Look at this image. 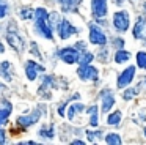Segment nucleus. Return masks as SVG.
<instances>
[{
	"label": "nucleus",
	"instance_id": "obj_1",
	"mask_svg": "<svg viewBox=\"0 0 146 145\" xmlns=\"http://www.w3.org/2000/svg\"><path fill=\"white\" fill-rule=\"evenodd\" d=\"M47 11L44 8H38L36 9V27H38V32H41V35H44L47 40L52 38V32H50V25L47 22Z\"/></svg>",
	"mask_w": 146,
	"mask_h": 145
},
{
	"label": "nucleus",
	"instance_id": "obj_2",
	"mask_svg": "<svg viewBox=\"0 0 146 145\" xmlns=\"http://www.w3.org/2000/svg\"><path fill=\"white\" fill-rule=\"evenodd\" d=\"M113 24H115V27H116V30L126 32L127 28H129V16H127V13H124V11L115 13Z\"/></svg>",
	"mask_w": 146,
	"mask_h": 145
},
{
	"label": "nucleus",
	"instance_id": "obj_3",
	"mask_svg": "<svg viewBox=\"0 0 146 145\" xmlns=\"http://www.w3.org/2000/svg\"><path fill=\"white\" fill-rule=\"evenodd\" d=\"M79 76L83 81H96L98 79V69L93 68L91 65H85L79 68Z\"/></svg>",
	"mask_w": 146,
	"mask_h": 145
},
{
	"label": "nucleus",
	"instance_id": "obj_4",
	"mask_svg": "<svg viewBox=\"0 0 146 145\" xmlns=\"http://www.w3.org/2000/svg\"><path fill=\"white\" fill-rule=\"evenodd\" d=\"M90 41L93 44H105L107 38H105V35L101 32V28L98 25H91L90 27Z\"/></svg>",
	"mask_w": 146,
	"mask_h": 145
},
{
	"label": "nucleus",
	"instance_id": "obj_5",
	"mask_svg": "<svg viewBox=\"0 0 146 145\" xmlns=\"http://www.w3.org/2000/svg\"><path fill=\"white\" fill-rule=\"evenodd\" d=\"M133 74H135V68H133V66H129L127 69H124V71L121 72V76L118 77V87L123 88V87H126V85H129L133 79Z\"/></svg>",
	"mask_w": 146,
	"mask_h": 145
},
{
	"label": "nucleus",
	"instance_id": "obj_6",
	"mask_svg": "<svg viewBox=\"0 0 146 145\" xmlns=\"http://www.w3.org/2000/svg\"><path fill=\"white\" fill-rule=\"evenodd\" d=\"M60 57L63 62L66 63H76L77 60L80 58L79 52H77L76 49H72V47H66V49H61L60 50Z\"/></svg>",
	"mask_w": 146,
	"mask_h": 145
},
{
	"label": "nucleus",
	"instance_id": "obj_7",
	"mask_svg": "<svg viewBox=\"0 0 146 145\" xmlns=\"http://www.w3.org/2000/svg\"><path fill=\"white\" fill-rule=\"evenodd\" d=\"M91 8H93V14L96 17H102L107 13V0H93Z\"/></svg>",
	"mask_w": 146,
	"mask_h": 145
},
{
	"label": "nucleus",
	"instance_id": "obj_8",
	"mask_svg": "<svg viewBox=\"0 0 146 145\" xmlns=\"http://www.w3.org/2000/svg\"><path fill=\"white\" fill-rule=\"evenodd\" d=\"M58 32H60V36L63 38V40H66V38H69L72 33H76L77 28H74L68 21H61L60 22V27H58Z\"/></svg>",
	"mask_w": 146,
	"mask_h": 145
},
{
	"label": "nucleus",
	"instance_id": "obj_9",
	"mask_svg": "<svg viewBox=\"0 0 146 145\" xmlns=\"http://www.w3.org/2000/svg\"><path fill=\"white\" fill-rule=\"evenodd\" d=\"M42 66L36 65L35 62H27L25 65V72H27V77L30 79V81H35L36 79V71H42Z\"/></svg>",
	"mask_w": 146,
	"mask_h": 145
},
{
	"label": "nucleus",
	"instance_id": "obj_10",
	"mask_svg": "<svg viewBox=\"0 0 146 145\" xmlns=\"http://www.w3.org/2000/svg\"><path fill=\"white\" fill-rule=\"evenodd\" d=\"M7 40H8V43H10L11 46H13L14 49H16V50H22V47H24V43H22V40H21V38L17 36V35L8 33Z\"/></svg>",
	"mask_w": 146,
	"mask_h": 145
},
{
	"label": "nucleus",
	"instance_id": "obj_11",
	"mask_svg": "<svg viewBox=\"0 0 146 145\" xmlns=\"http://www.w3.org/2000/svg\"><path fill=\"white\" fill-rule=\"evenodd\" d=\"M38 113H33V115H25V117H19L17 118V123H19L21 126H30L33 125V123L38 122Z\"/></svg>",
	"mask_w": 146,
	"mask_h": 145
},
{
	"label": "nucleus",
	"instance_id": "obj_12",
	"mask_svg": "<svg viewBox=\"0 0 146 145\" xmlns=\"http://www.w3.org/2000/svg\"><path fill=\"white\" fill-rule=\"evenodd\" d=\"M10 112H11V104L8 103H5V109H3V104H0V126L3 125L5 122H7V118H8V115H10Z\"/></svg>",
	"mask_w": 146,
	"mask_h": 145
},
{
	"label": "nucleus",
	"instance_id": "obj_13",
	"mask_svg": "<svg viewBox=\"0 0 146 145\" xmlns=\"http://www.w3.org/2000/svg\"><path fill=\"white\" fill-rule=\"evenodd\" d=\"M129 58H130V52L123 50V49L116 50V55H115V62L116 63H124V62H127Z\"/></svg>",
	"mask_w": 146,
	"mask_h": 145
},
{
	"label": "nucleus",
	"instance_id": "obj_14",
	"mask_svg": "<svg viewBox=\"0 0 146 145\" xmlns=\"http://www.w3.org/2000/svg\"><path fill=\"white\" fill-rule=\"evenodd\" d=\"M58 2L61 3V6H63L64 11H69V9H72L76 5H79L80 0H58Z\"/></svg>",
	"mask_w": 146,
	"mask_h": 145
},
{
	"label": "nucleus",
	"instance_id": "obj_15",
	"mask_svg": "<svg viewBox=\"0 0 146 145\" xmlns=\"http://www.w3.org/2000/svg\"><path fill=\"white\" fill-rule=\"evenodd\" d=\"M113 104H115V98L111 96V95H108V96L104 98V101H102V110H104V112H108Z\"/></svg>",
	"mask_w": 146,
	"mask_h": 145
},
{
	"label": "nucleus",
	"instance_id": "obj_16",
	"mask_svg": "<svg viewBox=\"0 0 146 145\" xmlns=\"http://www.w3.org/2000/svg\"><path fill=\"white\" fill-rule=\"evenodd\" d=\"M143 28H145V21H143V19H138V22H137L135 28H133V36H135V38H141Z\"/></svg>",
	"mask_w": 146,
	"mask_h": 145
},
{
	"label": "nucleus",
	"instance_id": "obj_17",
	"mask_svg": "<svg viewBox=\"0 0 146 145\" xmlns=\"http://www.w3.org/2000/svg\"><path fill=\"white\" fill-rule=\"evenodd\" d=\"M105 142H107L108 145H119L121 144V139L118 134H108L107 139H105Z\"/></svg>",
	"mask_w": 146,
	"mask_h": 145
},
{
	"label": "nucleus",
	"instance_id": "obj_18",
	"mask_svg": "<svg viewBox=\"0 0 146 145\" xmlns=\"http://www.w3.org/2000/svg\"><path fill=\"white\" fill-rule=\"evenodd\" d=\"M90 117H91V126H98V107H90Z\"/></svg>",
	"mask_w": 146,
	"mask_h": 145
},
{
	"label": "nucleus",
	"instance_id": "obj_19",
	"mask_svg": "<svg viewBox=\"0 0 146 145\" xmlns=\"http://www.w3.org/2000/svg\"><path fill=\"white\" fill-rule=\"evenodd\" d=\"M119 120H121V112H113V113H110V115H108V120L107 122L110 123V125H118V123H119Z\"/></svg>",
	"mask_w": 146,
	"mask_h": 145
},
{
	"label": "nucleus",
	"instance_id": "obj_20",
	"mask_svg": "<svg viewBox=\"0 0 146 145\" xmlns=\"http://www.w3.org/2000/svg\"><path fill=\"white\" fill-rule=\"evenodd\" d=\"M137 63L140 68L146 69V52H138L137 54Z\"/></svg>",
	"mask_w": 146,
	"mask_h": 145
},
{
	"label": "nucleus",
	"instance_id": "obj_21",
	"mask_svg": "<svg viewBox=\"0 0 146 145\" xmlns=\"http://www.w3.org/2000/svg\"><path fill=\"white\" fill-rule=\"evenodd\" d=\"M77 110H79V112H80V110H83L82 104H74V106L69 109V112H68V117H69V118H74V115H76Z\"/></svg>",
	"mask_w": 146,
	"mask_h": 145
},
{
	"label": "nucleus",
	"instance_id": "obj_22",
	"mask_svg": "<svg viewBox=\"0 0 146 145\" xmlns=\"http://www.w3.org/2000/svg\"><path fill=\"white\" fill-rule=\"evenodd\" d=\"M8 68H10V65H8V62L0 63V74H2V76H5V77H7L8 81H10V79H11V76L7 72V69H8Z\"/></svg>",
	"mask_w": 146,
	"mask_h": 145
},
{
	"label": "nucleus",
	"instance_id": "obj_23",
	"mask_svg": "<svg viewBox=\"0 0 146 145\" xmlns=\"http://www.w3.org/2000/svg\"><path fill=\"white\" fill-rule=\"evenodd\" d=\"M80 60V58H79ZM91 60H93V55L90 52H85V55H83V58L80 60V66H85V65H90L91 63Z\"/></svg>",
	"mask_w": 146,
	"mask_h": 145
},
{
	"label": "nucleus",
	"instance_id": "obj_24",
	"mask_svg": "<svg viewBox=\"0 0 146 145\" xmlns=\"http://www.w3.org/2000/svg\"><path fill=\"white\" fill-rule=\"evenodd\" d=\"M39 134H41L42 137L50 139L52 136H54V129H52V128H49V129H41V131H39Z\"/></svg>",
	"mask_w": 146,
	"mask_h": 145
},
{
	"label": "nucleus",
	"instance_id": "obj_25",
	"mask_svg": "<svg viewBox=\"0 0 146 145\" xmlns=\"http://www.w3.org/2000/svg\"><path fill=\"white\" fill-rule=\"evenodd\" d=\"M21 17H22V19H30V17H33V13H32V9H27V8H24L22 11H21Z\"/></svg>",
	"mask_w": 146,
	"mask_h": 145
},
{
	"label": "nucleus",
	"instance_id": "obj_26",
	"mask_svg": "<svg viewBox=\"0 0 146 145\" xmlns=\"http://www.w3.org/2000/svg\"><path fill=\"white\" fill-rule=\"evenodd\" d=\"M86 136H88L90 142H91V140H96V137H101V136H102V132H101V131H96V132L88 131V132H86Z\"/></svg>",
	"mask_w": 146,
	"mask_h": 145
},
{
	"label": "nucleus",
	"instance_id": "obj_27",
	"mask_svg": "<svg viewBox=\"0 0 146 145\" xmlns=\"http://www.w3.org/2000/svg\"><path fill=\"white\" fill-rule=\"evenodd\" d=\"M135 93H137V90H127V91H124V99H130V98H132Z\"/></svg>",
	"mask_w": 146,
	"mask_h": 145
},
{
	"label": "nucleus",
	"instance_id": "obj_28",
	"mask_svg": "<svg viewBox=\"0 0 146 145\" xmlns=\"http://www.w3.org/2000/svg\"><path fill=\"white\" fill-rule=\"evenodd\" d=\"M5 14H7V8L3 5H0V17H3Z\"/></svg>",
	"mask_w": 146,
	"mask_h": 145
},
{
	"label": "nucleus",
	"instance_id": "obj_29",
	"mask_svg": "<svg viewBox=\"0 0 146 145\" xmlns=\"http://www.w3.org/2000/svg\"><path fill=\"white\" fill-rule=\"evenodd\" d=\"M0 144H5V136H3V131L0 129Z\"/></svg>",
	"mask_w": 146,
	"mask_h": 145
},
{
	"label": "nucleus",
	"instance_id": "obj_30",
	"mask_svg": "<svg viewBox=\"0 0 146 145\" xmlns=\"http://www.w3.org/2000/svg\"><path fill=\"white\" fill-rule=\"evenodd\" d=\"M64 106H66V104H61V106H60V110H58V112H60V115H63V110H64Z\"/></svg>",
	"mask_w": 146,
	"mask_h": 145
},
{
	"label": "nucleus",
	"instance_id": "obj_31",
	"mask_svg": "<svg viewBox=\"0 0 146 145\" xmlns=\"http://www.w3.org/2000/svg\"><path fill=\"white\" fill-rule=\"evenodd\" d=\"M72 145H83V142H82V140H74Z\"/></svg>",
	"mask_w": 146,
	"mask_h": 145
},
{
	"label": "nucleus",
	"instance_id": "obj_32",
	"mask_svg": "<svg viewBox=\"0 0 146 145\" xmlns=\"http://www.w3.org/2000/svg\"><path fill=\"white\" fill-rule=\"evenodd\" d=\"M5 50V47H3V44H2V41H0V52H3Z\"/></svg>",
	"mask_w": 146,
	"mask_h": 145
},
{
	"label": "nucleus",
	"instance_id": "obj_33",
	"mask_svg": "<svg viewBox=\"0 0 146 145\" xmlns=\"http://www.w3.org/2000/svg\"><path fill=\"white\" fill-rule=\"evenodd\" d=\"M118 2H123V0H118Z\"/></svg>",
	"mask_w": 146,
	"mask_h": 145
},
{
	"label": "nucleus",
	"instance_id": "obj_34",
	"mask_svg": "<svg viewBox=\"0 0 146 145\" xmlns=\"http://www.w3.org/2000/svg\"><path fill=\"white\" fill-rule=\"evenodd\" d=\"M145 134H146V129H145Z\"/></svg>",
	"mask_w": 146,
	"mask_h": 145
},
{
	"label": "nucleus",
	"instance_id": "obj_35",
	"mask_svg": "<svg viewBox=\"0 0 146 145\" xmlns=\"http://www.w3.org/2000/svg\"><path fill=\"white\" fill-rule=\"evenodd\" d=\"M145 82H146V81H145Z\"/></svg>",
	"mask_w": 146,
	"mask_h": 145
}]
</instances>
